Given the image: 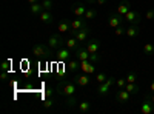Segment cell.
<instances>
[{"mask_svg": "<svg viewBox=\"0 0 154 114\" xmlns=\"http://www.w3.org/2000/svg\"><path fill=\"white\" fill-rule=\"evenodd\" d=\"M125 79H126V82H130V83H134V82L137 80V74H136L134 71H130V72L126 74V77H125Z\"/></svg>", "mask_w": 154, "mask_h": 114, "instance_id": "4dcf8cb0", "label": "cell"}, {"mask_svg": "<svg viewBox=\"0 0 154 114\" xmlns=\"http://www.w3.org/2000/svg\"><path fill=\"white\" fill-rule=\"evenodd\" d=\"M71 54H72V51L66 46H60L56 51V57H57L59 62H68L71 59Z\"/></svg>", "mask_w": 154, "mask_h": 114, "instance_id": "ba28073f", "label": "cell"}, {"mask_svg": "<svg viewBox=\"0 0 154 114\" xmlns=\"http://www.w3.org/2000/svg\"><path fill=\"white\" fill-rule=\"evenodd\" d=\"M149 93H154V80L149 83Z\"/></svg>", "mask_w": 154, "mask_h": 114, "instance_id": "60d3db41", "label": "cell"}, {"mask_svg": "<svg viewBox=\"0 0 154 114\" xmlns=\"http://www.w3.org/2000/svg\"><path fill=\"white\" fill-rule=\"evenodd\" d=\"M32 54L38 59H43L48 57L49 54H53V49L48 46V43H37L32 46Z\"/></svg>", "mask_w": 154, "mask_h": 114, "instance_id": "7a4b0ae2", "label": "cell"}, {"mask_svg": "<svg viewBox=\"0 0 154 114\" xmlns=\"http://www.w3.org/2000/svg\"><path fill=\"white\" fill-rule=\"evenodd\" d=\"M54 105H56V99H53V97H45L43 103H42V106H43V108H46V109L53 108Z\"/></svg>", "mask_w": 154, "mask_h": 114, "instance_id": "83f0119b", "label": "cell"}, {"mask_svg": "<svg viewBox=\"0 0 154 114\" xmlns=\"http://www.w3.org/2000/svg\"><path fill=\"white\" fill-rule=\"evenodd\" d=\"M40 2H43V0H40Z\"/></svg>", "mask_w": 154, "mask_h": 114, "instance_id": "f6af8a7d", "label": "cell"}, {"mask_svg": "<svg viewBox=\"0 0 154 114\" xmlns=\"http://www.w3.org/2000/svg\"><path fill=\"white\" fill-rule=\"evenodd\" d=\"M63 103H65V106L69 108V109H77V106H79V100H77V97L72 94V96H66L65 100H63Z\"/></svg>", "mask_w": 154, "mask_h": 114, "instance_id": "ac0fdd59", "label": "cell"}, {"mask_svg": "<svg viewBox=\"0 0 154 114\" xmlns=\"http://www.w3.org/2000/svg\"><path fill=\"white\" fill-rule=\"evenodd\" d=\"M29 11H31V14H34V16H38L40 12L43 11V5H42V2L40 3H31V6H29Z\"/></svg>", "mask_w": 154, "mask_h": 114, "instance_id": "cb8c5ba5", "label": "cell"}, {"mask_svg": "<svg viewBox=\"0 0 154 114\" xmlns=\"http://www.w3.org/2000/svg\"><path fill=\"white\" fill-rule=\"evenodd\" d=\"M86 6L83 5V3H80V2H77L75 5H74V9H72V12H74V16L75 17H83L85 16V12H86Z\"/></svg>", "mask_w": 154, "mask_h": 114, "instance_id": "44dd1931", "label": "cell"}, {"mask_svg": "<svg viewBox=\"0 0 154 114\" xmlns=\"http://www.w3.org/2000/svg\"><path fill=\"white\" fill-rule=\"evenodd\" d=\"M125 22L126 23H130V25H139L140 20H142V16H140V12L139 11H134V9H130L126 12V14L123 16Z\"/></svg>", "mask_w": 154, "mask_h": 114, "instance_id": "5b68a950", "label": "cell"}, {"mask_svg": "<svg viewBox=\"0 0 154 114\" xmlns=\"http://www.w3.org/2000/svg\"><path fill=\"white\" fill-rule=\"evenodd\" d=\"M85 2H86L88 5H96V3H97V0H85Z\"/></svg>", "mask_w": 154, "mask_h": 114, "instance_id": "ab89813d", "label": "cell"}, {"mask_svg": "<svg viewBox=\"0 0 154 114\" xmlns=\"http://www.w3.org/2000/svg\"><path fill=\"white\" fill-rule=\"evenodd\" d=\"M51 96H53V88H46V90H45V97H51Z\"/></svg>", "mask_w": 154, "mask_h": 114, "instance_id": "74e56055", "label": "cell"}, {"mask_svg": "<svg viewBox=\"0 0 154 114\" xmlns=\"http://www.w3.org/2000/svg\"><path fill=\"white\" fill-rule=\"evenodd\" d=\"M89 56H91V54H89V51L85 46H80L79 49H75V51H74V57L79 59L80 62L82 60H89Z\"/></svg>", "mask_w": 154, "mask_h": 114, "instance_id": "e0dca14e", "label": "cell"}, {"mask_svg": "<svg viewBox=\"0 0 154 114\" xmlns=\"http://www.w3.org/2000/svg\"><path fill=\"white\" fill-rule=\"evenodd\" d=\"M126 79H117V80H116V85H117L119 88H125L126 86Z\"/></svg>", "mask_w": 154, "mask_h": 114, "instance_id": "836d02e7", "label": "cell"}, {"mask_svg": "<svg viewBox=\"0 0 154 114\" xmlns=\"http://www.w3.org/2000/svg\"><path fill=\"white\" fill-rule=\"evenodd\" d=\"M148 96L151 97V100H152V102H154V93H148Z\"/></svg>", "mask_w": 154, "mask_h": 114, "instance_id": "7bdbcfd3", "label": "cell"}, {"mask_svg": "<svg viewBox=\"0 0 154 114\" xmlns=\"http://www.w3.org/2000/svg\"><path fill=\"white\" fill-rule=\"evenodd\" d=\"M71 35H74L77 40H79L80 43H85L88 40V37H89V26L83 28V29H79V31H69Z\"/></svg>", "mask_w": 154, "mask_h": 114, "instance_id": "9c48e42d", "label": "cell"}, {"mask_svg": "<svg viewBox=\"0 0 154 114\" xmlns=\"http://www.w3.org/2000/svg\"><path fill=\"white\" fill-rule=\"evenodd\" d=\"M106 79H108V74L106 72H97L96 74V82L97 83H103Z\"/></svg>", "mask_w": 154, "mask_h": 114, "instance_id": "f546056e", "label": "cell"}, {"mask_svg": "<svg viewBox=\"0 0 154 114\" xmlns=\"http://www.w3.org/2000/svg\"><path fill=\"white\" fill-rule=\"evenodd\" d=\"M2 71H9V66H11V62L9 60H5V62H2Z\"/></svg>", "mask_w": 154, "mask_h": 114, "instance_id": "e575fe53", "label": "cell"}, {"mask_svg": "<svg viewBox=\"0 0 154 114\" xmlns=\"http://www.w3.org/2000/svg\"><path fill=\"white\" fill-rule=\"evenodd\" d=\"M106 2H108V0H97V3H96V5H105Z\"/></svg>", "mask_w": 154, "mask_h": 114, "instance_id": "b9f144b4", "label": "cell"}, {"mask_svg": "<svg viewBox=\"0 0 154 114\" xmlns=\"http://www.w3.org/2000/svg\"><path fill=\"white\" fill-rule=\"evenodd\" d=\"M89 60H91L93 63H97V62L100 60V56H99L97 53H94V54H91V56H89Z\"/></svg>", "mask_w": 154, "mask_h": 114, "instance_id": "d590c367", "label": "cell"}, {"mask_svg": "<svg viewBox=\"0 0 154 114\" xmlns=\"http://www.w3.org/2000/svg\"><path fill=\"white\" fill-rule=\"evenodd\" d=\"M38 19H40V22L43 25H51L54 22V16L51 14V11H46V9H43L40 14H38Z\"/></svg>", "mask_w": 154, "mask_h": 114, "instance_id": "2e32d148", "label": "cell"}, {"mask_svg": "<svg viewBox=\"0 0 154 114\" xmlns=\"http://www.w3.org/2000/svg\"><path fill=\"white\" fill-rule=\"evenodd\" d=\"M91 102H88V100H82V102H79V106H77V111L82 112V114H86L91 111Z\"/></svg>", "mask_w": 154, "mask_h": 114, "instance_id": "7402d4cb", "label": "cell"}, {"mask_svg": "<svg viewBox=\"0 0 154 114\" xmlns=\"http://www.w3.org/2000/svg\"><path fill=\"white\" fill-rule=\"evenodd\" d=\"M140 112H142V114H152L154 112V102L151 100V97L148 96V93L143 97L142 106H140Z\"/></svg>", "mask_w": 154, "mask_h": 114, "instance_id": "8992f818", "label": "cell"}, {"mask_svg": "<svg viewBox=\"0 0 154 114\" xmlns=\"http://www.w3.org/2000/svg\"><path fill=\"white\" fill-rule=\"evenodd\" d=\"M83 17H85L86 20H93L94 17H97V9H94V8H88Z\"/></svg>", "mask_w": 154, "mask_h": 114, "instance_id": "4316f807", "label": "cell"}, {"mask_svg": "<svg viewBox=\"0 0 154 114\" xmlns=\"http://www.w3.org/2000/svg\"><path fill=\"white\" fill-rule=\"evenodd\" d=\"M57 93L62 94L63 97L66 96H72L75 93V82L71 80H60L57 85Z\"/></svg>", "mask_w": 154, "mask_h": 114, "instance_id": "6da1fadb", "label": "cell"}, {"mask_svg": "<svg viewBox=\"0 0 154 114\" xmlns=\"http://www.w3.org/2000/svg\"><path fill=\"white\" fill-rule=\"evenodd\" d=\"M143 53H145L146 56H152V54H154V45H152V43H145Z\"/></svg>", "mask_w": 154, "mask_h": 114, "instance_id": "f1b7e54d", "label": "cell"}, {"mask_svg": "<svg viewBox=\"0 0 154 114\" xmlns=\"http://www.w3.org/2000/svg\"><path fill=\"white\" fill-rule=\"evenodd\" d=\"M8 75H9V74H8V71H3V72H2V75H0L2 82H6V80H8Z\"/></svg>", "mask_w": 154, "mask_h": 114, "instance_id": "f35d334b", "label": "cell"}, {"mask_svg": "<svg viewBox=\"0 0 154 114\" xmlns=\"http://www.w3.org/2000/svg\"><path fill=\"white\" fill-rule=\"evenodd\" d=\"M116 80H117V79L112 77V75H109V77H108L103 83H99V85H97V88H96L97 94H99V96H106V94H108V91L111 90V86L116 83Z\"/></svg>", "mask_w": 154, "mask_h": 114, "instance_id": "3957f363", "label": "cell"}, {"mask_svg": "<svg viewBox=\"0 0 154 114\" xmlns=\"http://www.w3.org/2000/svg\"><path fill=\"white\" fill-rule=\"evenodd\" d=\"M80 69H82V72H86V74H94V71H96V63H93L91 60H82L80 62Z\"/></svg>", "mask_w": 154, "mask_h": 114, "instance_id": "4fadbf2b", "label": "cell"}, {"mask_svg": "<svg viewBox=\"0 0 154 114\" xmlns=\"http://www.w3.org/2000/svg\"><path fill=\"white\" fill-rule=\"evenodd\" d=\"M145 19H148V20H154V9H149V11H146Z\"/></svg>", "mask_w": 154, "mask_h": 114, "instance_id": "8d00e7d4", "label": "cell"}, {"mask_svg": "<svg viewBox=\"0 0 154 114\" xmlns=\"http://www.w3.org/2000/svg\"><path fill=\"white\" fill-rule=\"evenodd\" d=\"M123 16L122 14H119L117 11L116 12H111V14L108 16V25L111 28H117V26H120V25L123 23Z\"/></svg>", "mask_w": 154, "mask_h": 114, "instance_id": "52a82bcc", "label": "cell"}, {"mask_svg": "<svg viewBox=\"0 0 154 114\" xmlns=\"http://www.w3.org/2000/svg\"><path fill=\"white\" fill-rule=\"evenodd\" d=\"M66 69L69 72H77L80 69V60L79 59H69L66 62Z\"/></svg>", "mask_w": 154, "mask_h": 114, "instance_id": "ffe728a7", "label": "cell"}, {"mask_svg": "<svg viewBox=\"0 0 154 114\" xmlns=\"http://www.w3.org/2000/svg\"><path fill=\"white\" fill-rule=\"evenodd\" d=\"M42 5H43V9H46V11H51V8H53V0H43L42 2Z\"/></svg>", "mask_w": 154, "mask_h": 114, "instance_id": "1f68e13d", "label": "cell"}, {"mask_svg": "<svg viewBox=\"0 0 154 114\" xmlns=\"http://www.w3.org/2000/svg\"><path fill=\"white\" fill-rule=\"evenodd\" d=\"M125 90L128 91V93H131V94H137L139 91H140V86L134 82V83H130V82H128L126 83V86H125Z\"/></svg>", "mask_w": 154, "mask_h": 114, "instance_id": "484cf974", "label": "cell"}, {"mask_svg": "<svg viewBox=\"0 0 154 114\" xmlns=\"http://www.w3.org/2000/svg\"><path fill=\"white\" fill-rule=\"evenodd\" d=\"M89 74H86V72H82V74H77L75 77H74V82H75V85L77 86H86L88 83H89Z\"/></svg>", "mask_w": 154, "mask_h": 114, "instance_id": "9a60e30c", "label": "cell"}, {"mask_svg": "<svg viewBox=\"0 0 154 114\" xmlns=\"http://www.w3.org/2000/svg\"><path fill=\"white\" fill-rule=\"evenodd\" d=\"M125 32H126V28H123L122 25H120V26H117V28L114 29V34H116V35H123Z\"/></svg>", "mask_w": 154, "mask_h": 114, "instance_id": "d6a6232c", "label": "cell"}, {"mask_svg": "<svg viewBox=\"0 0 154 114\" xmlns=\"http://www.w3.org/2000/svg\"><path fill=\"white\" fill-rule=\"evenodd\" d=\"M28 2H29V3H37L38 0H28Z\"/></svg>", "mask_w": 154, "mask_h": 114, "instance_id": "ee69618b", "label": "cell"}, {"mask_svg": "<svg viewBox=\"0 0 154 114\" xmlns=\"http://www.w3.org/2000/svg\"><path fill=\"white\" fill-rule=\"evenodd\" d=\"M71 31V22L69 20H62L59 23V32H68Z\"/></svg>", "mask_w": 154, "mask_h": 114, "instance_id": "d4e9b609", "label": "cell"}, {"mask_svg": "<svg viewBox=\"0 0 154 114\" xmlns=\"http://www.w3.org/2000/svg\"><path fill=\"white\" fill-rule=\"evenodd\" d=\"M48 46L53 49V51H57V49L60 48V46H63L65 45V39H62V35H60V32H56V34H51V37L48 39Z\"/></svg>", "mask_w": 154, "mask_h": 114, "instance_id": "277c9868", "label": "cell"}, {"mask_svg": "<svg viewBox=\"0 0 154 114\" xmlns=\"http://www.w3.org/2000/svg\"><path fill=\"white\" fill-rule=\"evenodd\" d=\"M82 45H83V43H80V42L77 40V39H75L74 35H69L68 39H65V45H63V46H66V48H69L71 51L74 53L75 49H79V48H80Z\"/></svg>", "mask_w": 154, "mask_h": 114, "instance_id": "5bb4252c", "label": "cell"}, {"mask_svg": "<svg viewBox=\"0 0 154 114\" xmlns=\"http://www.w3.org/2000/svg\"><path fill=\"white\" fill-rule=\"evenodd\" d=\"M116 100L119 103H128L131 100V93H128L125 88H119V91L116 93Z\"/></svg>", "mask_w": 154, "mask_h": 114, "instance_id": "30bf717a", "label": "cell"}, {"mask_svg": "<svg viewBox=\"0 0 154 114\" xmlns=\"http://www.w3.org/2000/svg\"><path fill=\"white\" fill-rule=\"evenodd\" d=\"M130 9H131V3L128 2V0H122L119 8H117V12H119V14H122V16H125Z\"/></svg>", "mask_w": 154, "mask_h": 114, "instance_id": "603a6c76", "label": "cell"}, {"mask_svg": "<svg viewBox=\"0 0 154 114\" xmlns=\"http://www.w3.org/2000/svg\"><path fill=\"white\" fill-rule=\"evenodd\" d=\"M102 43L99 39H91V40H86L85 42V48L89 51V54H94V53H99Z\"/></svg>", "mask_w": 154, "mask_h": 114, "instance_id": "8fae6325", "label": "cell"}, {"mask_svg": "<svg viewBox=\"0 0 154 114\" xmlns=\"http://www.w3.org/2000/svg\"><path fill=\"white\" fill-rule=\"evenodd\" d=\"M86 26H88V23H86L85 17H75L71 22V31H79V29H83Z\"/></svg>", "mask_w": 154, "mask_h": 114, "instance_id": "7c38bea8", "label": "cell"}, {"mask_svg": "<svg viewBox=\"0 0 154 114\" xmlns=\"http://www.w3.org/2000/svg\"><path fill=\"white\" fill-rule=\"evenodd\" d=\"M125 35L130 37V39H136V37H139V35H140V28H139V25H130V26L126 28Z\"/></svg>", "mask_w": 154, "mask_h": 114, "instance_id": "d6986e66", "label": "cell"}]
</instances>
